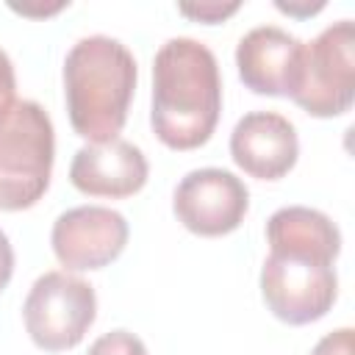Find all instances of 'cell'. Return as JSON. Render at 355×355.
Returning <instances> with one entry per match:
<instances>
[{"label":"cell","mask_w":355,"mask_h":355,"mask_svg":"<svg viewBox=\"0 0 355 355\" xmlns=\"http://www.w3.org/2000/svg\"><path fill=\"white\" fill-rule=\"evenodd\" d=\"M222 114V75L208 44L191 36L166 39L153 58L150 128L169 150L202 147Z\"/></svg>","instance_id":"7a4b0ae2"},{"label":"cell","mask_w":355,"mask_h":355,"mask_svg":"<svg viewBox=\"0 0 355 355\" xmlns=\"http://www.w3.org/2000/svg\"><path fill=\"white\" fill-rule=\"evenodd\" d=\"M17 92V75H14V64L8 58V53L0 47V108H6L14 100Z\"/></svg>","instance_id":"9a60e30c"},{"label":"cell","mask_w":355,"mask_h":355,"mask_svg":"<svg viewBox=\"0 0 355 355\" xmlns=\"http://www.w3.org/2000/svg\"><path fill=\"white\" fill-rule=\"evenodd\" d=\"M97 319L94 286L67 269L44 272L28 288L22 322L31 341L44 352H64L83 341Z\"/></svg>","instance_id":"8992f818"},{"label":"cell","mask_w":355,"mask_h":355,"mask_svg":"<svg viewBox=\"0 0 355 355\" xmlns=\"http://www.w3.org/2000/svg\"><path fill=\"white\" fill-rule=\"evenodd\" d=\"M300 58L302 42L277 25H258L236 44L239 78L255 94L288 97L297 83Z\"/></svg>","instance_id":"8fae6325"},{"label":"cell","mask_w":355,"mask_h":355,"mask_svg":"<svg viewBox=\"0 0 355 355\" xmlns=\"http://www.w3.org/2000/svg\"><path fill=\"white\" fill-rule=\"evenodd\" d=\"M139 67L114 36L78 39L64 58V100L72 130L89 144L119 139L136 94Z\"/></svg>","instance_id":"3957f363"},{"label":"cell","mask_w":355,"mask_h":355,"mask_svg":"<svg viewBox=\"0 0 355 355\" xmlns=\"http://www.w3.org/2000/svg\"><path fill=\"white\" fill-rule=\"evenodd\" d=\"M55 130L36 100H11L0 108V211L33 208L53 175Z\"/></svg>","instance_id":"277c9868"},{"label":"cell","mask_w":355,"mask_h":355,"mask_svg":"<svg viewBox=\"0 0 355 355\" xmlns=\"http://www.w3.org/2000/svg\"><path fill=\"white\" fill-rule=\"evenodd\" d=\"M69 3H8L11 11L17 14H25V17H50V14H58L61 8H67Z\"/></svg>","instance_id":"ac0fdd59"},{"label":"cell","mask_w":355,"mask_h":355,"mask_svg":"<svg viewBox=\"0 0 355 355\" xmlns=\"http://www.w3.org/2000/svg\"><path fill=\"white\" fill-rule=\"evenodd\" d=\"M230 158L250 178H286L300 158V139L294 122H288L277 111L244 114L230 133Z\"/></svg>","instance_id":"9c48e42d"},{"label":"cell","mask_w":355,"mask_h":355,"mask_svg":"<svg viewBox=\"0 0 355 355\" xmlns=\"http://www.w3.org/2000/svg\"><path fill=\"white\" fill-rule=\"evenodd\" d=\"M128 219L105 205H78L53 222L50 244L67 272H94L114 263L128 247Z\"/></svg>","instance_id":"ba28073f"},{"label":"cell","mask_w":355,"mask_h":355,"mask_svg":"<svg viewBox=\"0 0 355 355\" xmlns=\"http://www.w3.org/2000/svg\"><path fill=\"white\" fill-rule=\"evenodd\" d=\"M11 275H14V247L8 236L0 230V291L11 283Z\"/></svg>","instance_id":"e0dca14e"},{"label":"cell","mask_w":355,"mask_h":355,"mask_svg":"<svg viewBox=\"0 0 355 355\" xmlns=\"http://www.w3.org/2000/svg\"><path fill=\"white\" fill-rule=\"evenodd\" d=\"M311 355H352V327H338L327 336H322Z\"/></svg>","instance_id":"5bb4252c"},{"label":"cell","mask_w":355,"mask_h":355,"mask_svg":"<svg viewBox=\"0 0 355 355\" xmlns=\"http://www.w3.org/2000/svg\"><path fill=\"white\" fill-rule=\"evenodd\" d=\"M275 6L283 11V14H288V17H300V19H305V17H311V14H316V11H322L324 8V0H316V3H311V0H275Z\"/></svg>","instance_id":"2e32d148"},{"label":"cell","mask_w":355,"mask_h":355,"mask_svg":"<svg viewBox=\"0 0 355 355\" xmlns=\"http://www.w3.org/2000/svg\"><path fill=\"white\" fill-rule=\"evenodd\" d=\"M241 8L239 0L233 3H219V0H202V3H178V11L194 22H205V25H216L225 22L227 17H233Z\"/></svg>","instance_id":"4fadbf2b"},{"label":"cell","mask_w":355,"mask_h":355,"mask_svg":"<svg viewBox=\"0 0 355 355\" xmlns=\"http://www.w3.org/2000/svg\"><path fill=\"white\" fill-rule=\"evenodd\" d=\"M305 114L330 119L352 108L355 100V25L338 19L302 44L297 83L288 94Z\"/></svg>","instance_id":"5b68a950"},{"label":"cell","mask_w":355,"mask_h":355,"mask_svg":"<svg viewBox=\"0 0 355 355\" xmlns=\"http://www.w3.org/2000/svg\"><path fill=\"white\" fill-rule=\"evenodd\" d=\"M150 178V164L141 147L125 139H111L100 144H83L72 155L69 180L86 197L125 200L144 189Z\"/></svg>","instance_id":"30bf717a"},{"label":"cell","mask_w":355,"mask_h":355,"mask_svg":"<svg viewBox=\"0 0 355 355\" xmlns=\"http://www.w3.org/2000/svg\"><path fill=\"white\" fill-rule=\"evenodd\" d=\"M172 211L178 222L194 236H227L244 222L250 211V189L230 169H191L175 186Z\"/></svg>","instance_id":"52a82bcc"},{"label":"cell","mask_w":355,"mask_h":355,"mask_svg":"<svg viewBox=\"0 0 355 355\" xmlns=\"http://www.w3.org/2000/svg\"><path fill=\"white\" fill-rule=\"evenodd\" d=\"M86 355H150L147 344L130 330H108L89 344Z\"/></svg>","instance_id":"7c38bea8"},{"label":"cell","mask_w":355,"mask_h":355,"mask_svg":"<svg viewBox=\"0 0 355 355\" xmlns=\"http://www.w3.org/2000/svg\"><path fill=\"white\" fill-rule=\"evenodd\" d=\"M266 244L261 297L272 316L286 324H311L327 316L338 297V225L316 208L286 205L269 216Z\"/></svg>","instance_id":"6da1fadb"}]
</instances>
